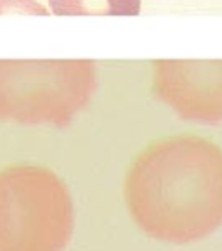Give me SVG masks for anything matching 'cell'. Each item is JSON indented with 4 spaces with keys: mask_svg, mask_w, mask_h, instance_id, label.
Masks as SVG:
<instances>
[{
    "mask_svg": "<svg viewBox=\"0 0 222 251\" xmlns=\"http://www.w3.org/2000/svg\"><path fill=\"white\" fill-rule=\"evenodd\" d=\"M5 12H25V14H42L47 11L35 0H0V14Z\"/></svg>",
    "mask_w": 222,
    "mask_h": 251,
    "instance_id": "cell-6",
    "label": "cell"
},
{
    "mask_svg": "<svg viewBox=\"0 0 222 251\" xmlns=\"http://www.w3.org/2000/svg\"><path fill=\"white\" fill-rule=\"evenodd\" d=\"M155 90L181 118L222 123V59L156 61Z\"/></svg>",
    "mask_w": 222,
    "mask_h": 251,
    "instance_id": "cell-4",
    "label": "cell"
},
{
    "mask_svg": "<svg viewBox=\"0 0 222 251\" xmlns=\"http://www.w3.org/2000/svg\"><path fill=\"white\" fill-rule=\"evenodd\" d=\"M97 89L89 59H0V120L66 126Z\"/></svg>",
    "mask_w": 222,
    "mask_h": 251,
    "instance_id": "cell-3",
    "label": "cell"
},
{
    "mask_svg": "<svg viewBox=\"0 0 222 251\" xmlns=\"http://www.w3.org/2000/svg\"><path fill=\"white\" fill-rule=\"evenodd\" d=\"M127 204L148 236L186 244L222 226V149L182 135L146 149L125 182Z\"/></svg>",
    "mask_w": 222,
    "mask_h": 251,
    "instance_id": "cell-1",
    "label": "cell"
},
{
    "mask_svg": "<svg viewBox=\"0 0 222 251\" xmlns=\"http://www.w3.org/2000/svg\"><path fill=\"white\" fill-rule=\"evenodd\" d=\"M56 16H137L141 0H49Z\"/></svg>",
    "mask_w": 222,
    "mask_h": 251,
    "instance_id": "cell-5",
    "label": "cell"
},
{
    "mask_svg": "<svg viewBox=\"0 0 222 251\" xmlns=\"http://www.w3.org/2000/svg\"><path fill=\"white\" fill-rule=\"evenodd\" d=\"M73 226V198L56 172L30 163L0 170V251H63Z\"/></svg>",
    "mask_w": 222,
    "mask_h": 251,
    "instance_id": "cell-2",
    "label": "cell"
}]
</instances>
